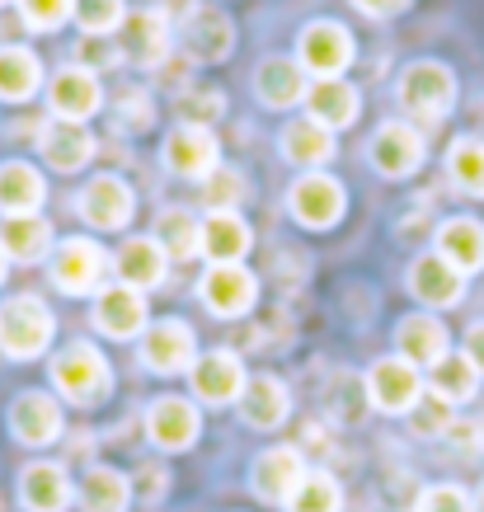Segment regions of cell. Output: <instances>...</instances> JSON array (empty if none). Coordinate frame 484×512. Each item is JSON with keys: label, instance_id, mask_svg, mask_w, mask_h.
Masks as SVG:
<instances>
[{"label": "cell", "instance_id": "obj_26", "mask_svg": "<svg viewBox=\"0 0 484 512\" xmlns=\"http://www.w3.org/2000/svg\"><path fill=\"white\" fill-rule=\"evenodd\" d=\"M254 94L268 109H292L306 99V71L301 62H287V57H268L259 71H254Z\"/></svg>", "mask_w": 484, "mask_h": 512}, {"label": "cell", "instance_id": "obj_32", "mask_svg": "<svg viewBox=\"0 0 484 512\" xmlns=\"http://www.w3.org/2000/svg\"><path fill=\"white\" fill-rule=\"evenodd\" d=\"M282 156L292 160V165L315 170V165H325L334 156V132L320 127L315 118H297V123L282 127Z\"/></svg>", "mask_w": 484, "mask_h": 512}, {"label": "cell", "instance_id": "obj_43", "mask_svg": "<svg viewBox=\"0 0 484 512\" xmlns=\"http://www.w3.org/2000/svg\"><path fill=\"white\" fill-rule=\"evenodd\" d=\"M409 414H414V433L419 437H438L452 428V404L438 400V395H433V400H419Z\"/></svg>", "mask_w": 484, "mask_h": 512}, {"label": "cell", "instance_id": "obj_5", "mask_svg": "<svg viewBox=\"0 0 484 512\" xmlns=\"http://www.w3.org/2000/svg\"><path fill=\"white\" fill-rule=\"evenodd\" d=\"M367 400L381 409V414H409L414 404L423 400V376L414 362L405 357H381L367 372Z\"/></svg>", "mask_w": 484, "mask_h": 512}, {"label": "cell", "instance_id": "obj_6", "mask_svg": "<svg viewBox=\"0 0 484 512\" xmlns=\"http://www.w3.org/2000/svg\"><path fill=\"white\" fill-rule=\"evenodd\" d=\"M104 268H109V254L94 245V240H62L52 249V282L62 287L66 296H90L99 282H104Z\"/></svg>", "mask_w": 484, "mask_h": 512}, {"label": "cell", "instance_id": "obj_45", "mask_svg": "<svg viewBox=\"0 0 484 512\" xmlns=\"http://www.w3.org/2000/svg\"><path fill=\"white\" fill-rule=\"evenodd\" d=\"M419 512H475V508H470L466 489H456V484H433V489L419 498Z\"/></svg>", "mask_w": 484, "mask_h": 512}, {"label": "cell", "instance_id": "obj_17", "mask_svg": "<svg viewBox=\"0 0 484 512\" xmlns=\"http://www.w3.org/2000/svg\"><path fill=\"white\" fill-rule=\"evenodd\" d=\"M235 47V24L231 15H221L212 5L188 10L184 15V52L188 62H226Z\"/></svg>", "mask_w": 484, "mask_h": 512}, {"label": "cell", "instance_id": "obj_11", "mask_svg": "<svg viewBox=\"0 0 484 512\" xmlns=\"http://www.w3.org/2000/svg\"><path fill=\"white\" fill-rule=\"evenodd\" d=\"M306 475H311V470H306L297 447H268L264 456H254L250 484L264 503H292V494L301 489Z\"/></svg>", "mask_w": 484, "mask_h": 512}, {"label": "cell", "instance_id": "obj_30", "mask_svg": "<svg viewBox=\"0 0 484 512\" xmlns=\"http://www.w3.org/2000/svg\"><path fill=\"white\" fill-rule=\"evenodd\" d=\"M438 254L456 273H480L484 268V226L475 217H452L438 231Z\"/></svg>", "mask_w": 484, "mask_h": 512}, {"label": "cell", "instance_id": "obj_51", "mask_svg": "<svg viewBox=\"0 0 484 512\" xmlns=\"http://www.w3.org/2000/svg\"><path fill=\"white\" fill-rule=\"evenodd\" d=\"M0 5H5V0H0Z\"/></svg>", "mask_w": 484, "mask_h": 512}, {"label": "cell", "instance_id": "obj_1", "mask_svg": "<svg viewBox=\"0 0 484 512\" xmlns=\"http://www.w3.org/2000/svg\"><path fill=\"white\" fill-rule=\"evenodd\" d=\"M52 386L62 390L71 404L85 409V404H99L109 395L113 372L94 343H71V348H62V353L52 357Z\"/></svg>", "mask_w": 484, "mask_h": 512}, {"label": "cell", "instance_id": "obj_38", "mask_svg": "<svg viewBox=\"0 0 484 512\" xmlns=\"http://www.w3.org/2000/svg\"><path fill=\"white\" fill-rule=\"evenodd\" d=\"M156 240L165 245L170 259H193V249H203V226H193L188 212L170 207V212L160 217V226H156Z\"/></svg>", "mask_w": 484, "mask_h": 512}, {"label": "cell", "instance_id": "obj_36", "mask_svg": "<svg viewBox=\"0 0 484 512\" xmlns=\"http://www.w3.org/2000/svg\"><path fill=\"white\" fill-rule=\"evenodd\" d=\"M428 386H433V395L447 404H466L475 400V390H480V372H475V362H470L466 353H447L438 362V367H428Z\"/></svg>", "mask_w": 484, "mask_h": 512}, {"label": "cell", "instance_id": "obj_7", "mask_svg": "<svg viewBox=\"0 0 484 512\" xmlns=\"http://www.w3.org/2000/svg\"><path fill=\"white\" fill-rule=\"evenodd\" d=\"M287 207H292V217L306 226V231H329L334 221L344 217V188H339V179H329V174H301L297 184H292V193H287Z\"/></svg>", "mask_w": 484, "mask_h": 512}, {"label": "cell", "instance_id": "obj_10", "mask_svg": "<svg viewBox=\"0 0 484 512\" xmlns=\"http://www.w3.org/2000/svg\"><path fill=\"white\" fill-rule=\"evenodd\" d=\"M118 52L132 66H160L170 52V15L165 10H137L118 24Z\"/></svg>", "mask_w": 484, "mask_h": 512}, {"label": "cell", "instance_id": "obj_46", "mask_svg": "<svg viewBox=\"0 0 484 512\" xmlns=\"http://www.w3.org/2000/svg\"><path fill=\"white\" fill-rule=\"evenodd\" d=\"M184 113H188V123L207 127L221 113V90H193V94H184Z\"/></svg>", "mask_w": 484, "mask_h": 512}, {"label": "cell", "instance_id": "obj_21", "mask_svg": "<svg viewBox=\"0 0 484 512\" xmlns=\"http://www.w3.org/2000/svg\"><path fill=\"white\" fill-rule=\"evenodd\" d=\"M372 165L391 179H405L423 165V137L409 123H381L372 137Z\"/></svg>", "mask_w": 484, "mask_h": 512}, {"label": "cell", "instance_id": "obj_28", "mask_svg": "<svg viewBox=\"0 0 484 512\" xmlns=\"http://www.w3.org/2000/svg\"><path fill=\"white\" fill-rule=\"evenodd\" d=\"M38 146H43L47 165H52V170H62V174H71V170H80V165H90L94 160V137L80 123H62V118L43 127Z\"/></svg>", "mask_w": 484, "mask_h": 512}, {"label": "cell", "instance_id": "obj_20", "mask_svg": "<svg viewBox=\"0 0 484 512\" xmlns=\"http://www.w3.org/2000/svg\"><path fill=\"white\" fill-rule=\"evenodd\" d=\"M409 292L419 296L423 306L442 311V306H456V301L466 296V273H456L438 249H433V254H419V259H414V268H409Z\"/></svg>", "mask_w": 484, "mask_h": 512}, {"label": "cell", "instance_id": "obj_15", "mask_svg": "<svg viewBox=\"0 0 484 512\" xmlns=\"http://www.w3.org/2000/svg\"><path fill=\"white\" fill-rule=\"evenodd\" d=\"M10 433L24 447H52L62 437V404L52 400V395H43V390H24L10 404Z\"/></svg>", "mask_w": 484, "mask_h": 512}, {"label": "cell", "instance_id": "obj_50", "mask_svg": "<svg viewBox=\"0 0 484 512\" xmlns=\"http://www.w3.org/2000/svg\"><path fill=\"white\" fill-rule=\"evenodd\" d=\"M475 508H480V512H484V489H480V498H475Z\"/></svg>", "mask_w": 484, "mask_h": 512}, {"label": "cell", "instance_id": "obj_47", "mask_svg": "<svg viewBox=\"0 0 484 512\" xmlns=\"http://www.w3.org/2000/svg\"><path fill=\"white\" fill-rule=\"evenodd\" d=\"M362 15H372V19H395V15H405L414 0H353Z\"/></svg>", "mask_w": 484, "mask_h": 512}, {"label": "cell", "instance_id": "obj_34", "mask_svg": "<svg viewBox=\"0 0 484 512\" xmlns=\"http://www.w3.org/2000/svg\"><path fill=\"white\" fill-rule=\"evenodd\" d=\"M38 85H43V66L29 47H0V99L24 104L38 94Z\"/></svg>", "mask_w": 484, "mask_h": 512}, {"label": "cell", "instance_id": "obj_48", "mask_svg": "<svg viewBox=\"0 0 484 512\" xmlns=\"http://www.w3.org/2000/svg\"><path fill=\"white\" fill-rule=\"evenodd\" d=\"M466 357L475 362V372L484 376V325H470V334H466Z\"/></svg>", "mask_w": 484, "mask_h": 512}, {"label": "cell", "instance_id": "obj_4", "mask_svg": "<svg viewBox=\"0 0 484 512\" xmlns=\"http://www.w3.org/2000/svg\"><path fill=\"white\" fill-rule=\"evenodd\" d=\"M198 292H203V306L221 320H240V315L254 311V301H259V282L245 264H212L198 282Z\"/></svg>", "mask_w": 484, "mask_h": 512}, {"label": "cell", "instance_id": "obj_24", "mask_svg": "<svg viewBox=\"0 0 484 512\" xmlns=\"http://www.w3.org/2000/svg\"><path fill=\"white\" fill-rule=\"evenodd\" d=\"M254 235L250 226L240 221V212H207L203 221V259H212V264H240L245 254H250Z\"/></svg>", "mask_w": 484, "mask_h": 512}, {"label": "cell", "instance_id": "obj_25", "mask_svg": "<svg viewBox=\"0 0 484 512\" xmlns=\"http://www.w3.org/2000/svg\"><path fill=\"white\" fill-rule=\"evenodd\" d=\"M240 419L250 423V428H282L287 423V409H292V400H287V386H282L278 376H254V381H245V390H240Z\"/></svg>", "mask_w": 484, "mask_h": 512}, {"label": "cell", "instance_id": "obj_8", "mask_svg": "<svg viewBox=\"0 0 484 512\" xmlns=\"http://www.w3.org/2000/svg\"><path fill=\"white\" fill-rule=\"evenodd\" d=\"M141 362L160 376H179L198 362V339L184 320H156L141 334Z\"/></svg>", "mask_w": 484, "mask_h": 512}, {"label": "cell", "instance_id": "obj_14", "mask_svg": "<svg viewBox=\"0 0 484 512\" xmlns=\"http://www.w3.org/2000/svg\"><path fill=\"white\" fill-rule=\"evenodd\" d=\"M165 165H170L179 179H207L217 170V137L212 127H198V123H179L165 137Z\"/></svg>", "mask_w": 484, "mask_h": 512}, {"label": "cell", "instance_id": "obj_49", "mask_svg": "<svg viewBox=\"0 0 484 512\" xmlns=\"http://www.w3.org/2000/svg\"><path fill=\"white\" fill-rule=\"evenodd\" d=\"M5 268H10V254H5V245H0V282H5Z\"/></svg>", "mask_w": 484, "mask_h": 512}, {"label": "cell", "instance_id": "obj_29", "mask_svg": "<svg viewBox=\"0 0 484 512\" xmlns=\"http://www.w3.org/2000/svg\"><path fill=\"white\" fill-rule=\"evenodd\" d=\"M43 198L47 184L33 165H24V160H5L0 165V212L5 217H29V212L43 207Z\"/></svg>", "mask_w": 484, "mask_h": 512}, {"label": "cell", "instance_id": "obj_9", "mask_svg": "<svg viewBox=\"0 0 484 512\" xmlns=\"http://www.w3.org/2000/svg\"><path fill=\"white\" fill-rule=\"evenodd\" d=\"M297 62H301V71H311L320 80L339 76L353 62V38H348L344 24H329V19L306 24V33L297 38Z\"/></svg>", "mask_w": 484, "mask_h": 512}, {"label": "cell", "instance_id": "obj_35", "mask_svg": "<svg viewBox=\"0 0 484 512\" xmlns=\"http://www.w3.org/2000/svg\"><path fill=\"white\" fill-rule=\"evenodd\" d=\"M0 245H5V254L19 259V264H38L47 254V245H52V231H47V221L38 217V212H29V217H5Z\"/></svg>", "mask_w": 484, "mask_h": 512}, {"label": "cell", "instance_id": "obj_23", "mask_svg": "<svg viewBox=\"0 0 484 512\" xmlns=\"http://www.w3.org/2000/svg\"><path fill=\"white\" fill-rule=\"evenodd\" d=\"M165 268H170V254H165V245H160L156 235H132V240L118 249V282L137 287V292L160 287V282H165Z\"/></svg>", "mask_w": 484, "mask_h": 512}, {"label": "cell", "instance_id": "obj_16", "mask_svg": "<svg viewBox=\"0 0 484 512\" xmlns=\"http://www.w3.org/2000/svg\"><path fill=\"white\" fill-rule=\"evenodd\" d=\"M94 325H99V334H109V339H137V334H146V301H141V292L127 287V282L104 287V292L94 296Z\"/></svg>", "mask_w": 484, "mask_h": 512}, {"label": "cell", "instance_id": "obj_13", "mask_svg": "<svg viewBox=\"0 0 484 512\" xmlns=\"http://www.w3.org/2000/svg\"><path fill=\"white\" fill-rule=\"evenodd\" d=\"M47 104H52V113H57L62 123H85V118H94L99 104H104L99 76L85 71V66H66V71H57L52 85H47Z\"/></svg>", "mask_w": 484, "mask_h": 512}, {"label": "cell", "instance_id": "obj_18", "mask_svg": "<svg viewBox=\"0 0 484 512\" xmlns=\"http://www.w3.org/2000/svg\"><path fill=\"white\" fill-rule=\"evenodd\" d=\"M146 433H151V442H156L160 451H184V447L198 442L203 419H198V409H193L188 400L165 395V400H156L151 409H146Z\"/></svg>", "mask_w": 484, "mask_h": 512}, {"label": "cell", "instance_id": "obj_31", "mask_svg": "<svg viewBox=\"0 0 484 512\" xmlns=\"http://www.w3.org/2000/svg\"><path fill=\"white\" fill-rule=\"evenodd\" d=\"M19 498H24L29 512H66V503H71V480H66L62 466L38 461V466H29L19 475Z\"/></svg>", "mask_w": 484, "mask_h": 512}, {"label": "cell", "instance_id": "obj_39", "mask_svg": "<svg viewBox=\"0 0 484 512\" xmlns=\"http://www.w3.org/2000/svg\"><path fill=\"white\" fill-rule=\"evenodd\" d=\"M339 503H344V494H339L334 475L311 470V475L301 480V489L292 494V503H287V508H292V512H339Z\"/></svg>", "mask_w": 484, "mask_h": 512}, {"label": "cell", "instance_id": "obj_37", "mask_svg": "<svg viewBox=\"0 0 484 512\" xmlns=\"http://www.w3.org/2000/svg\"><path fill=\"white\" fill-rule=\"evenodd\" d=\"M447 179L470 198H484V141L480 137H461L447 151Z\"/></svg>", "mask_w": 484, "mask_h": 512}, {"label": "cell", "instance_id": "obj_27", "mask_svg": "<svg viewBox=\"0 0 484 512\" xmlns=\"http://www.w3.org/2000/svg\"><path fill=\"white\" fill-rule=\"evenodd\" d=\"M395 343H400V357L414 362V367H438L447 357V329H442L438 315H409V320H400Z\"/></svg>", "mask_w": 484, "mask_h": 512}, {"label": "cell", "instance_id": "obj_41", "mask_svg": "<svg viewBox=\"0 0 484 512\" xmlns=\"http://www.w3.org/2000/svg\"><path fill=\"white\" fill-rule=\"evenodd\" d=\"M19 15H24L29 29L52 33L62 29L66 19H76V0H19Z\"/></svg>", "mask_w": 484, "mask_h": 512}, {"label": "cell", "instance_id": "obj_22", "mask_svg": "<svg viewBox=\"0 0 484 512\" xmlns=\"http://www.w3.org/2000/svg\"><path fill=\"white\" fill-rule=\"evenodd\" d=\"M358 109H362V99H358V90H353L344 76L315 80L311 90H306V118H315V123L329 127V132L353 127L358 123Z\"/></svg>", "mask_w": 484, "mask_h": 512}, {"label": "cell", "instance_id": "obj_33", "mask_svg": "<svg viewBox=\"0 0 484 512\" xmlns=\"http://www.w3.org/2000/svg\"><path fill=\"white\" fill-rule=\"evenodd\" d=\"M132 503V484L113 466H90L80 480V508L85 512H127Z\"/></svg>", "mask_w": 484, "mask_h": 512}, {"label": "cell", "instance_id": "obj_42", "mask_svg": "<svg viewBox=\"0 0 484 512\" xmlns=\"http://www.w3.org/2000/svg\"><path fill=\"white\" fill-rule=\"evenodd\" d=\"M123 19H127L123 0H76V24L85 33H104V38H109Z\"/></svg>", "mask_w": 484, "mask_h": 512}, {"label": "cell", "instance_id": "obj_19", "mask_svg": "<svg viewBox=\"0 0 484 512\" xmlns=\"http://www.w3.org/2000/svg\"><path fill=\"white\" fill-rule=\"evenodd\" d=\"M245 367H240V357L231 348H217V353H207L193 362V395L203 404H231L240 400V390H245Z\"/></svg>", "mask_w": 484, "mask_h": 512}, {"label": "cell", "instance_id": "obj_44", "mask_svg": "<svg viewBox=\"0 0 484 512\" xmlns=\"http://www.w3.org/2000/svg\"><path fill=\"white\" fill-rule=\"evenodd\" d=\"M118 57H123L118 43H109L104 33H85V43L76 47V62L85 66V71H104V66H113Z\"/></svg>", "mask_w": 484, "mask_h": 512}, {"label": "cell", "instance_id": "obj_40", "mask_svg": "<svg viewBox=\"0 0 484 512\" xmlns=\"http://www.w3.org/2000/svg\"><path fill=\"white\" fill-rule=\"evenodd\" d=\"M245 174L240 170H226V165H217V170L203 179V202L207 212H235L240 202H245Z\"/></svg>", "mask_w": 484, "mask_h": 512}, {"label": "cell", "instance_id": "obj_2", "mask_svg": "<svg viewBox=\"0 0 484 512\" xmlns=\"http://www.w3.org/2000/svg\"><path fill=\"white\" fill-rule=\"evenodd\" d=\"M52 334H57V320L38 296H10L0 306V353L5 357L29 362L52 343Z\"/></svg>", "mask_w": 484, "mask_h": 512}, {"label": "cell", "instance_id": "obj_12", "mask_svg": "<svg viewBox=\"0 0 484 512\" xmlns=\"http://www.w3.org/2000/svg\"><path fill=\"white\" fill-rule=\"evenodd\" d=\"M132 212H137V198H132V188L118 174H99L80 193V217L90 221L94 231H123Z\"/></svg>", "mask_w": 484, "mask_h": 512}, {"label": "cell", "instance_id": "obj_3", "mask_svg": "<svg viewBox=\"0 0 484 512\" xmlns=\"http://www.w3.org/2000/svg\"><path fill=\"white\" fill-rule=\"evenodd\" d=\"M400 109L423 123H442L456 104V76L442 62H414L400 76Z\"/></svg>", "mask_w": 484, "mask_h": 512}]
</instances>
